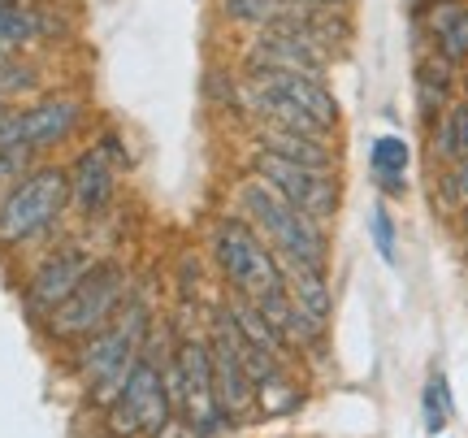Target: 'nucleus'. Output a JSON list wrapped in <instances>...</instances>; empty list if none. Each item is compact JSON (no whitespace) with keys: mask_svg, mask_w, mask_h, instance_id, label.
Wrapping results in <instances>:
<instances>
[{"mask_svg":"<svg viewBox=\"0 0 468 438\" xmlns=\"http://www.w3.org/2000/svg\"><path fill=\"white\" fill-rule=\"evenodd\" d=\"M152 330H156L152 295L134 283L126 304L117 308V317L104 326L101 335H91V338H83L79 347H69V373L83 382V404L91 408V412H104V408L122 395L134 360L148 347Z\"/></svg>","mask_w":468,"mask_h":438,"instance_id":"f257e3e1","label":"nucleus"},{"mask_svg":"<svg viewBox=\"0 0 468 438\" xmlns=\"http://www.w3.org/2000/svg\"><path fill=\"white\" fill-rule=\"evenodd\" d=\"M230 208L261 230L278 261H303V265H321L330 270V256H335V239L330 226L313 221L308 213H300L295 204L286 200L273 183H265L261 174L243 169L230 187Z\"/></svg>","mask_w":468,"mask_h":438,"instance_id":"f03ea898","label":"nucleus"},{"mask_svg":"<svg viewBox=\"0 0 468 438\" xmlns=\"http://www.w3.org/2000/svg\"><path fill=\"white\" fill-rule=\"evenodd\" d=\"M208 261L218 265L221 283L243 300H265L273 291H282V265L273 248L230 204L208 218Z\"/></svg>","mask_w":468,"mask_h":438,"instance_id":"7ed1b4c3","label":"nucleus"},{"mask_svg":"<svg viewBox=\"0 0 468 438\" xmlns=\"http://www.w3.org/2000/svg\"><path fill=\"white\" fill-rule=\"evenodd\" d=\"M134 278L126 270V261L117 256H101L87 278L69 291V300H61L48 317L39 321V335L48 338L52 347H79L83 338L101 335L104 326L117 317V308L126 304Z\"/></svg>","mask_w":468,"mask_h":438,"instance_id":"20e7f679","label":"nucleus"},{"mask_svg":"<svg viewBox=\"0 0 468 438\" xmlns=\"http://www.w3.org/2000/svg\"><path fill=\"white\" fill-rule=\"evenodd\" d=\"M69 208V174L57 161H39L0 196V252H22L61 226Z\"/></svg>","mask_w":468,"mask_h":438,"instance_id":"39448f33","label":"nucleus"},{"mask_svg":"<svg viewBox=\"0 0 468 438\" xmlns=\"http://www.w3.org/2000/svg\"><path fill=\"white\" fill-rule=\"evenodd\" d=\"M87 126V101L74 91H44L22 104H9L0 113V144L35 152L39 161L48 152L66 148L69 139Z\"/></svg>","mask_w":468,"mask_h":438,"instance_id":"423d86ee","label":"nucleus"},{"mask_svg":"<svg viewBox=\"0 0 468 438\" xmlns=\"http://www.w3.org/2000/svg\"><path fill=\"white\" fill-rule=\"evenodd\" d=\"M169 417H174V404H169L165 378H161V356L148 338V347L134 360L122 395L101 412V430L109 438H152Z\"/></svg>","mask_w":468,"mask_h":438,"instance_id":"0eeeda50","label":"nucleus"},{"mask_svg":"<svg viewBox=\"0 0 468 438\" xmlns=\"http://www.w3.org/2000/svg\"><path fill=\"white\" fill-rule=\"evenodd\" d=\"M243 169L273 183L300 213H308L321 226H335V218L343 213V178H338V169L295 166V161H282V156H273L265 148H248Z\"/></svg>","mask_w":468,"mask_h":438,"instance_id":"6e6552de","label":"nucleus"},{"mask_svg":"<svg viewBox=\"0 0 468 438\" xmlns=\"http://www.w3.org/2000/svg\"><path fill=\"white\" fill-rule=\"evenodd\" d=\"M174 360H178V373H183L178 412H183L204 438H221L226 430H234L230 417H226L218 404V390H213V352H208L204 330L178 326V330H174Z\"/></svg>","mask_w":468,"mask_h":438,"instance_id":"1a4fd4ad","label":"nucleus"},{"mask_svg":"<svg viewBox=\"0 0 468 438\" xmlns=\"http://www.w3.org/2000/svg\"><path fill=\"white\" fill-rule=\"evenodd\" d=\"M96 261H101V252H91V248L79 243V239L48 248V252L31 265V273L22 278V308H27V317L39 326L57 304L69 300V291L83 283L87 270H91Z\"/></svg>","mask_w":468,"mask_h":438,"instance_id":"9d476101","label":"nucleus"},{"mask_svg":"<svg viewBox=\"0 0 468 438\" xmlns=\"http://www.w3.org/2000/svg\"><path fill=\"white\" fill-rule=\"evenodd\" d=\"M204 338H208V352H213V390H218L221 412L230 417V425H243L256 417V387H251L248 369L239 360V330L226 308H213V317L204 326Z\"/></svg>","mask_w":468,"mask_h":438,"instance_id":"9b49d317","label":"nucleus"},{"mask_svg":"<svg viewBox=\"0 0 468 438\" xmlns=\"http://www.w3.org/2000/svg\"><path fill=\"white\" fill-rule=\"evenodd\" d=\"M335 57H325L317 44H308L303 35L286 31V27H269V31L248 35V44L239 52V69L243 74H308V79H330Z\"/></svg>","mask_w":468,"mask_h":438,"instance_id":"f8f14e48","label":"nucleus"},{"mask_svg":"<svg viewBox=\"0 0 468 438\" xmlns=\"http://www.w3.org/2000/svg\"><path fill=\"white\" fill-rule=\"evenodd\" d=\"M66 174H69V208H74L83 221H101L117 200L122 169H117L96 144H87V148L66 166Z\"/></svg>","mask_w":468,"mask_h":438,"instance_id":"ddd939ff","label":"nucleus"},{"mask_svg":"<svg viewBox=\"0 0 468 438\" xmlns=\"http://www.w3.org/2000/svg\"><path fill=\"white\" fill-rule=\"evenodd\" d=\"M261 313H265V321L282 335V343L295 352V360L300 356H313V360H321L325 356V347H330V326L317 317H308L300 304L291 300L286 291H273V295H265V300H251Z\"/></svg>","mask_w":468,"mask_h":438,"instance_id":"4468645a","label":"nucleus"},{"mask_svg":"<svg viewBox=\"0 0 468 438\" xmlns=\"http://www.w3.org/2000/svg\"><path fill=\"white\" fill-rule=\"evenodd\" d=\"M417 22L442 61L468 66V0H425L417 5Z\"/></svg>","mask_w":468,"mask_h":438,"instance_id":"2eb2a0df","label":"nucleus"},{"mask_svg":"<svg viewBox=\"0 0 468 438\" xmlns=\"http://www.w3.org/2000/svg\"><path fill=\"white\" fill-rule=\"evenodd\" d=\"M251 148H265L282 161H295V166H317V169H338L343 166V152H338V139H313V135H295V131H278V126H251L248 131Z\"/></svg>","mask_w":468,"mask_h":438,"instance_id":"dca6fc26","label":"nucleus"},{"mask_svg":"<svg viewBox=\"0 0 468 438\" xmlns=\"http://www.w3.org/2000/svg\"><path fill=\"white\" fill-rule=\"evenodd\" d=\"M282 265V291L300 304L308 317L330 326L335 317V287H330V270L321 265H303V261H278Z\"/></svg>","mask_w":468,"mask_h":438,"instance_id":"f3484780","label":"nucleus"},{"mask_svg":"<svg viewBox=\"0 0 468 438\" xmlns=\"http://www.w3.org/2000/svg\"><path fill=\"white\" fill-rule=\"evenodd\" d=\"M425 152H430V166H455V161H468V101H452L442 113H438L430 126H425Z\"/></svg>","mask_w":468,"mask_h":438,"instance_id":"a211bd4d","label":"nucleus"},{"mask_svg":"<svg viewBox=\"0 0 468 438\" xmlns=\"http://www.w3.org/2000/svg\"><path fill=\"white\" fill-rule=\"evenodd\" d=\"M57 31V22H52L48 9H39V5H5L0 9V48H14L22 52L27 44H39V39H48Z\"/></svg>","mask_w":468,"mask_h":438,"instance_id":"6ab92c4d","label":"nucleus"},{"mask_svg":"<svg viewBox=\"0 0 468 438\" xmlns=\"http://www.w3.org/2000/svg\"><path fill=\"white\" fill-rule=\"evenodd\" d=\"M303 5L291 0H218V17L230 27H243L248 35L269 31V27H282L286 17H295Z\"/></svg>","mask_w":468,"mask_h":438,"instance_id":"aec40b11","label":"nucleus"},{"mask_svg":"<svg viewBox=\"0 0 468 438\" xmlns=\"http://www.w3.org/2000/svg\"><path fill=\"white\" fill-rule=\"evenodd\" d=\"M303 404V387L295 382V369H282L256 387V417H291Z\"/></svg>","mask_w":468,"mask_h":438,"instance_id":"412c9836","label":"nucleus"},{"mask_svg":"<svg viewBox=\"0 0 468 438\" xmlns=\"http://www.w3.org/2000/svg\"><path fill=\"white\" fill-rule=\"evenodd\" d=\"M434 208L447 221H455L468 208V161L434 169Z\"/></svg>","mask_w":468,"mask_h":438,"instance_id":"4be33fe9","label":"nucleus"},{"mask_svg":"<svg viewBox=\"0 0 468 438\" xmlns=\"http://www.w3.org/2000/svg\"><path fill=\"white\" fill-rule=\"evenodd\" d=\"M408 166H412V148H408L403 135H378L368 144V169H373V178H382V174H408Z\"/></svg>","mask_w":468,"mask_h":438,"instance_id":"5701e85b","label":"nucleus"},{"mask_svg":"<svg viewBox=\"0 0 468 438\" xmlns=\"http://www.w3.org/2000/svg\"><path fill=\"white\" fill-rule=\"evenodd\" d=\"M368 239H373L378 256L395 270V265H399V226H395V213H390L386 200H378L368 208Z\"/></svg>","mask_w":468,"mask_h":438,"instance_id":"b1692460","label":"nucleus"},{"mask_svg":"<svg viewBox=\"0 0 468 438\" xmlns=\"http://www.w3.org/2000/svg\"><path fill=\"white\" fill-rule=\"evenodd\" d=\"M35 166H39V156H35V152L14 148V144H0V196H5L22 174H31Z\"/></svg>","mask_w":468,"mask_h":438,"instance_id":"393cba45","label":"nucleus"},{"mask_svg":"<svg viewBox=\"0 0 468 438\" xmlns=\"http://www.w3.org/2000/svg\"><path fill=\"white\" fill-rule=\"evenodd\" d=\"M420 422H425V434L430 438H442L447 425H452V412H447V404L438 400V387L430 378H425V390H420Z\"/></svg>","mask_w":468,"mask_h":438,"instance_id":"a878e982","label":"nucleus"},{"mask_svg":"<svg viewBox=\"0 0 468 438\" xmlns=\"http://www.w3.org/2000/svg\"><path fill=\"white\" fill-rule=\"evenodd\" d=\"M204 96L213 104H221L226 113H239V74H234V69H208Z\"/></svg>","mask_w":468,"mask_h":438,"instance_id":"bb28decb","label":"nucleus"},{"mask_svg":"<svg viewBox=\"0 0 468 438\" xmlns=\"http://www.w3.org/2000/svg\"><path fill=\"white\" fill-rule=\"evenodd\" d=\"M91 144H96V148H101L117 169H131L134 166V156H131V148H126V139H122V131H117V126H104V131L91 139Z\"/></svg>","mask_w":468,"mask_h":438,"instance_id":"cd10ccee","label":"nucleus"},{"mask_svg":"<svg viewBox=\"0 0 468 438\" xmlns=\"http://www.w3.org/2000/svg\"><path fill=\"white\" fill-rule=\"evenodd\" d=\"M152 438H204V434H200V430H196L191 422H186L183 412H174V417H169V422L161 425V430H156Z\"/></svg>","mask_w":468,"mask_h":438,"instance_id":"c85d7f7f","label":"nucleus"},{"mask_svg":"<svg viewBox=\"0 0 468 438\" xmlns=\"http://www.w3.org/2000/svg\"><path fill=\"white\" fill-rule=\"evenodd\" d=\"M373 183L382 191V200H408V174H382Z\"/></svg>","mask_w":468,"mask_h":438,"instance_id":"c756f323","label":"nucleus"},{"mask_svg":"<svg viewBox=\"0 0 468 438\" xmlns=\"http://www.w3.org/2000/svg\"><path fill=\"white\" fill-rule=\"evenodd\" d=\"M291 5H317V9H351V0H291Z\"/></svg>","mask_w":468,"mask_h":438,"instance_id":"7c9ffc66","label":"nucleus"},{"mask_svg":"<svg viewBox=\"0 0 468 438\" xmlns=\"http://www.w3.org/2000/svg\"><path fill=\"white\" fill-rule=\"evenodd\" d=\"M5 5H31V0H0V9H5Z\"/></svg>","mask_w":468,"mask_h":438,"instance_id":"2f4dec72","label":"nucleus"}]
</instances>
